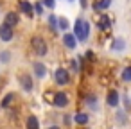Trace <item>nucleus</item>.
<instances>
[{
    "label": "nucleus",
    "instance_id": "nucleus-1",
    "mask_svg": "<svg viewBox=\"0 0 131 129\" xmlns=\"http://www.w3.org/2000/svg\"><path fill=\"white\" fill-rule=\"evenodd\" d=\"M72 32L75 34V38H77L79 43H86V40L90 38V22H88L86 18H83V16L75 18V22H74V31H72Z\"/></svg>",
    "mask_w": 131,
    "mask_h": 129
},
{
    "label": "nucleus",
    "instance_id": "nucleus-2",
    "mask_svg": "<svg viewBox=\"0 0 131 129\" xmlns=\"http://www.w3.org/2000/svg\"><path fill=\"white\" fill-rule=\"evenodd\" d=\"M31 49H32V52L38 56V57H45L47 54H49V43H47V40L43 38V36H38V34H34V36H31Z\"/></svg>",
    "mask_w": 131,
    "mask_h": 129
},
{
    "label": "nucleus",
    "instance_id": "nucleus-3",
    "mask_svg": "<svg viewBox=\"0 0 131 129\" xmlns=\"http://www.w3.org/2000/svg\"><path fill=\"white\" fill-rule=\"evenodd\" d=\"M18 84H20V88H22L24 91H29V93L34 90V79H32V75H31L29 72L18 74Z\"/></svg>",
    "mask_w": 131,
    "mask_h": 129
},
{
    "label": "nucleus",
    "instance_id": "nucleus-4",
    "mask_svg": "<svg viewBox=\"0 0 131 129\" xmlns=\"http://www.w3.org/2000/svg\"><path fill=\"white\" fill-rule=\"evenodd\" d=\"M54 81H56V84L58 86H67L68 83H70V70H67V68H56L54 70Z\"/></svg>",
    "mask_w": 131,
    "mask_h": 129
},
{
    "label": "nucleus",
    "instance_id": "nucleus-5",
    "mask_svg": "<svg viewBox=\"0 0 131 129\" xmlns=\"http://www.w3.org/2000/svg\"><path fill=\"white\" fill-rule=\"evenodd\" d=\"M15 40V27L7 25V24H0V41H4V43H9Z\"/></svg>",
    "mask_w": 131,
    "mask_h": 129
},
{
    "label": "nucleus",
    "instance_id": "nucleus-6",
    "mask_svg": "<svg viewBox=\"0 0 131 129\" xmlns=\"http://www.w3.org/2000/svg\"><path fill=\"white\" fill-rule=\"evenodd\" d=\"M47 74H49V70H47V65L43 61H34L32 63V75L36 79H45Z\"/></svg>",
    "mask_w": 131,
    "mask_h": 129
},
{
    "label": "nucleus",
    "instance_id": "nucleus-7",
    "mask_svg": "<svg viewBox=\"0 0 131 129\" xmlns=\"http://www.w3.org/2000/svg\"><path fill=\"white\" fill-rule=\"evenodd\" d=\"M118 104H120V93L115 88L108 90V93H106V106L108 108H118Z\"/></svg>",
    "mask_w": 131,
    "mask_h": 129
},
{
    "label": "nucleus",
    "instance_id": "nucleus-8",
    "mask_svg": "<svg viewBox=\"0 0 131 129\" xmlns=\"http://www.w3.org/2000/svg\"><path fill=\"white\" fill-rule=\"evenodd\" d=\"M52 104H54L56 108H59V109H65V108L70 104V99H68V95H67L65 91H58V93H54Z\"/></svg>",
    "mask_w": 131,
    "mask_h": 129
},
{
    "label": "nucleus",
    "instance_id": "nucleus-9",
    "mask_svg": "<svg viewBox=\"0 0 131 129\" xmlns=\"http://www.w3.org/2000/svg\"><path fill=\"white\" fill-rule=\"evenodd\" d=\"M18 9H20V13L24 15V16H27V18H34L36 15H34V6L29 2V0H18Z\"/></svg>",
    "mask_w": 131,
    "mask_h": 129
},
{
    "label": "nucleus",
    "instance_id": "nucleus-10",
    "mask_svg": "<svg viewBox=\"0 0 131 129\" xmlns=\"http://www.w3.org/2000/svg\"><path fill=\"white\" fill-rule=\"evenodd\" d=\"M61 41H63V45H65V49H70V50H74L75 47H77V38H75V34L74 32H70V31H67V32H63V38H61Z\"/></svg>",
    "mask_w": 131,
    "mask_h": 129
},
{
    "label": "nucleus",
    "instance_id": "nucleus-11",
    "mask_svg": "<svg viewBox=\"0 0 131 129\" xmlns=\"http://www.w3.org/2000/svg\"><path fill=\"white\" fill-rule=\"evenodd\" d=\"M18 22H20V13L18 11H7L4 15V24H7L11 27H16Z\"/></svg>",
    "mask_w": 131,
    "mask_h": 129
},
{
    "label": "nucleus",
    "instance_id": "nucleus-12",
    "mask_svg": "<svg viewBox=\"0 0 131 129\" xmlns=\"http://www.w3.org/2000/svg\"><path fill=\"white\" fill-rule=\"evenodd\" d=\"M126 40L122 38V36H117V38H113V41H111V45H110V49L113 50V52H124L126 50Z\"/></svg>",
    "mask_w": 131,
    "mask_h": 129
},
{
    "label": "nucleus",
    "instance_id": "nucleus-13",
    "mask_svg": "<svg viewBox=\"0 0 131 129\" xmlns=\"http://www.w3.org/2000/svg\"><path fill=\"white\" fill-rule=\"evenodd\" d=\"M74 122H75L77 125H86V124L90 122V115H88V113H75V115H74Z\"/></svg>",
    "mask_w": 131,
    "mask_h": 129
},
{
    "label": "nucleus",
    "instance_id": "nucleus-14",
    "mask_svg": "<svg viewBox=\"0 0 131 129\" xmlns=\"http://www.w3.org/2000/svg\"><path fill=\"white\" fill-rule=\"evenodd\" d=\"M25 127L27 129H40V120L36 115H29L27 120H25Z\"/></svg>",
    "mask_w": 131,
    "mask_h": 129
},
{
    "label": "nucleus",
    "instance_id": "nucleus-15",
    "mask_svg": "<svg viewBox=\"0 0 131 129\" xmlns=\"http://www.w3.org/2000/svg\"><path fill=\"white\" fill-rule=\"evenodd\" d=\"M99 29L101 31H110L111 29V20L108 18V15H101V18H99Z\"/></svg>",
    "mask_w": 131,
    "mask_h": 129
},
{
    "label": "nucleus",
    "instance_id": "nucleus-16",
    "mask_svg": "<svg viewBox=\"0 0 131 129\" xmlns=\"http://www.w3.org/2000/svg\"><path fill=\"white\" fill-rule=\"evenodd\" d=\"M68 29H70V22H68V18H65V16H58V31L67 32Z\"/></svg>",
    "mask_w": 131,
    "mask_h": 129
},
{
    "label": "nucleus",
    "instance_id": "nucleus-17",
    "mask_svg": "<svg viewBox=\"0 0 131 129\" xmlns=\"http://www.w3.org/2000/svg\"><path fill=\"white\" fill-rule=\"evenodd\" d=\"M47 24H49V29L54 34H58V16L56 15H49L47 16Z\"/></svg>",
    "mask_w": 131,
    "mask_h": 129
},
{
    "label": "nucleus",
    "instance_id": "nucleus-18",
    "mask_svg": "<svg viewBox=\"0 0 131 129\" xmlns=\"http://www.w3.org/2000/svg\"><path fill=\"white\" fill-rule=\"evenodd\" d=\"M84 102L90 106V109H97V95L95 93H88L84 97Z\"/></svg>",
    "mask_w": 131,
    "mask_h": 129
},
{
    "label": "nucleus",
    "instance_id": "nucleus-19",
    "mask_svg": "<svg viewBox=\"0 0 131 129\" xmlns=\"http://www.w3.org/2000/svg\"><path fill=\"white\" fill-rule=\"evenodd\" d=\"M110 6H111V0H99V2L93 6V9H95L97 13H101V11H106Z\"/></svg>",
    "mask_w": 131,
    "mask_h": 129
},
{
    "label": "nucleus",
    "instance_id": "nucleus-20",
    "mask_svg": "<svg viewBox=\"0 0 131 129\" xmlns=\"http://www.w3.org/2000/svg\"><path fill=\"white\" fill-rule=\"evenodd\" d=\"M120 79H122V83H131V66H124L122 68Z\"/></svg>",
    "mask_w": 131,
    "mask_h": 129
},
{
    "label": "nucleus",
    "instance_id": "nucleus-21",
    "mask_svg": "<svg viewBox=\"0 0 131 129\" xmlns=\"http://www.w3.org/2000/svg\"><path fill=\"white\" fill-rule=\"evenodd\" d=\"M13 100H15V93H13V91H9V93L2 99V102H0V108H9Z\"/></svg>",
    "mask_w": 131,
    "mask_h": 129
},
{
    "label": "nucleus",
    "instance_id": "nucleus-22",
    "mask_svg": "<svg viewBox=\"0 0 131 129\" xmlns=\"http://www.w3.org/2000/svg\"><path fill=\"white\" fill-rule=\"evenodd\" d=\"M32 6H34V15H36V16H43V11H45V6L41 4V0H38V2H34Z\"/></svg>",
    "mask_w": 131,
    "mask_h": 129
},
{
    "label": "nucleus",
    "instance_id": "nucleus-23",
    "mask_svg": "<svg viewBox=\"0 0 131 129\" xmlns=\"http://www.w3.org/2000/svg\"><path fill=\"white\" fill-rule=\"evenodd\" d=\"M9 61H11V52L9 50H0V63L7 65Z\"/></svg>",
    "mask_w": 131,
    "mask_h": 129
},
{
    "label": "nucleus",
    "instance_id": "nucleus-24",
    "mask_svg": "<svg viewBox=\"0 0 131 129\" xmlns=\"http://www.w3.org/2000/svg\"><path fill=\"white\" fill-rule=\"evenodd\" d=\"M41 4L45 6V9H49V11H52V9L56 7V0H41Z\"/></svg>",
    "mask_w": 131,
    "mask_h": 129
},
{
    "label": "nucleus",
    "instance_id": "nucleus-25",
    "mask_svg": "<svg viewBox=\"0 0 131 129\" xmlns=\"http://www.w3.org/2000/svg\"><path fill=\"white\" fill-rule=\"evenodd\" d=\"M70 72H74V74L79 72V61L77 59H70Z\"/></svg>",
    "mask_w": 131,
    "mask_h": 129
},
{
    "label": "nucleus",
    "instance_id": "nucleus-26",
    "mask_svg": "<svg viewBox=\"0 0 131 129\" xmlns=\"http://www.w3.org/2000/svg\"><path fill=\"white\" fill-rule=\"evenodd\" d=\"M117 120H118V124H126V113L124 111H118L117 113Z\"/></svg>",
    "mask_w": 131,
    "mask_h": 129
},
{
    "label": "nucleus",
    "instance_id": "nucleus-27",
    "mask_svg": "<svg viewBox=\"0 0 131 129\" xmlns=\"http://www.w3.org/2000/svg\"><path fill=\"white\" fill-rule=\"evenodd\" d=\"M122 100H124V104H126V109H131V100H129V95H124V97H122Z\"/></svg>",
    "mask_w": 131,
    "mask_h": 129
},
{
    "label": "nucleus",
    "instance_id": "nucleus-28",
    "mask_svg": "<svg viewBox=\"0 0 131 129\" xmlns=\"http://www.w3.org/2000/svg\"><path fill=\"white\" fill-rule=\"evenodd\" d=\"M79 6H81V9H86L88 7V0H79Z\"/></svg>",
    "mask_w": 131,
    "mask_h": 129
},
{
    "label": "nucleus",
    "instance_id": "nucleus-29",
    "mask_svg": "<svg viewBox=\"0 0 131 129\" xmlns=\"http://www.w3.org/2000/svg\"><path fill=\"white\" fill-rule=\"evenodd\" d=\"M47 129H61V127H59V125H49Z\"/></svg>",
    "mask_w": 131,
    "mask_h": 129
},
{
    "label": "nucleus",
    "instance_id": "nucleus-30",
    "mask_svg": "<svg viewBox=\"0 0 131 129\" xmlns=\"http://www.w3.org/2000/svg\"><path fill=\"white\" fill-rule=\"evenodd\" d=\"M0 9H2V0H0Z\"/></svg>",
    "mask_w": 131,
    "mask_h": 129
},
{
    "label": "nucleus",
    "instance_id": "nucleus-31",
    "mask_svg": "<svg viewBox=\"0 0 131 129\" xmlns=\"http://www.w3.org/2000/svg\"><path fill=\"white\" fill-rule=\"evenodd\" d=\"M68 2H75V0H68Z\"/></svg>",
    "mask_w": 131,
    "mask_h": 129
}]
</instances>
